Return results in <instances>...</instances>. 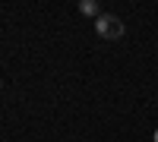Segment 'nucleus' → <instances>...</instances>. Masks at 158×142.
I'll use <instances>...</instances> for the list:
<instances>
[{"label":"nucleus","instance_id":"1","mask_svg":"<svg viewBox=\"0 0 158 142\" xmlns=\"http://www.w3.org/2000/svg\"><path fill=\"white\" fill-rule=\"evenodd\" d=\"M95 32L101 38H108V41H114V38L123 35V22H120V16H114V13H101L95 19Z\"/></svg>","mask_w":158,"mask_h":142},{"label":"nucleus","instance_id":"2","mask_svg":"<svg viewBox=\"0 0 158 142\" xmlns=\"http://www.w3.org/2000/svg\"><path fill=\"white\" fill-rule=\"evenodd\" d=\"M79 13H82V16H101V6L95 3V0H79Z\"/></svg>","mask_w":158,"mask_h":142},{"label":"nucleus","instance_id":"3","mask_svg":"<svg viewBox=\"0 0 158 142\" xmlns=\"http://www.w3.org/2000/svg\"><path fill=\"white\" fill-rule=\"evenodd\" d=\"M155 142H158V130H155Z\"/></svg>","mask_w":158,"mask_h":142}]
</instances>
